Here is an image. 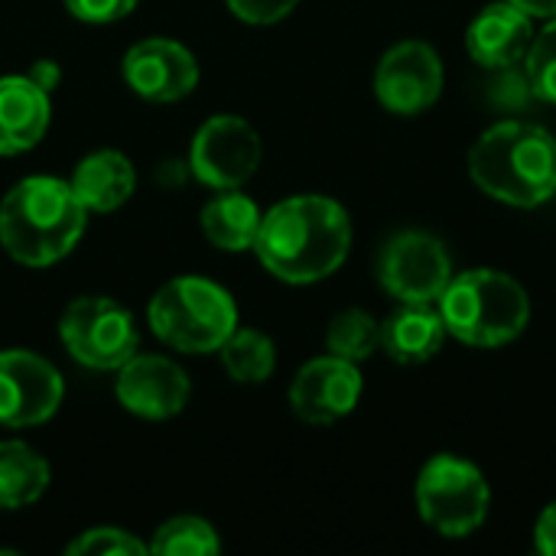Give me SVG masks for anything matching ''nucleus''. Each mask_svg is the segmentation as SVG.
<instances>
[{
    "label": "nucleus",
    "instance_id": "nucleus-1",
    "mask_svg": "<svg viewBox=\"0 0 556 556\" xmlns=\"http://www.w3.org/2000/svg\"><path fill=\"white\" fill-rule=\"evenodd\" d=\"M352 248V218L329 195H293L261 215L254 238L257 261L283 283L332 277Z\"/></svg>",
    "mask_w": 556,
    "mask_h": 556
},
{
    "label": "nucleus",
    "instance_id": "nucleus-2",
    "mask_svg": "<svg viewBox=\"0 0 556 556\" xmlns=\"http://www.w3.org/2000/svg\"><path fill=\"white\" fill-rule=\"evenodd\" d=\"M88 208L68 179L26 176L0 202V244L26 267L62 261L85 235Z\"/></svg>",
    "mask_w": 556,
    "mask_h": 556
},
{
    "label": "nucleus",
    "instance_id": "nucleus-3",
    "mask_svg": "<svg viewBox=\"0 0 556 556\" xmlns=\"http://www.w3.org/2000/svg\"><path fill=\"white\" fill-rule=\"evenodd\" d=\"M472 182L515 208H538L556 195V137L531 121H502L469 150Z\"/></svg>",
    "mask_w": 556,
    "mask_h": 556
},
{
    "label": "nucleus",
    "instance_id": "nucleus-4",
    "mask_svg": "<svg viewBox=\"0 0 556 556\" xmlns=\"http://www.w3.org/2000/svg\"><path fill=\"white\" fill-rule=\"evenodd\" d=\"M437 306L446 323V332L472 349L508 345L531 323V300L525 287L492 267L453 277Z\"/></svg>",
    "mask_w": 556,
    "mask_h": 556
},
{
    "label": "nucleus",
    "instance_id": "nucleus-5",
    "mask_svg": "<svg viewBox=\"0 0 556 556\" xmlns=\"http://www.w3.org/2000/svg\"><path fill=\"white\" fill-rule=\"evenodd\" d=\"M147 323L169 349L182 355H208L238 329V306L225 287L205 277H176L150 300Z\"/></svg>",
    "mask_w": 556,
    "mask_h": 556
},
{
    "label": "nucleus",
    "instance_id": "nucleus-6",
    "mask_svg": "<svg viewBox=\"0 0 556 556\" xmlns=\"http://www.w3.org/2000/svg\"><path fill=\"white\" fill-rule=\"evenodd\" d=\"M417 511L427 528L443 538L476 534L492 505V489L485 472L453 453L433 456L417 476Z\"/></svg>",
    "mask_w": 556,
    "mask_h": 556
},
{
    "label": "nucleus",
    "instance_id": "nucleus-7",
    "mask_svg": "<svg viewBox=\"0 0 556 556\" xmlns=\"http://www.w3.org/2000/svg\"><path fill=\"white\" fill-rule=\"evenodd\" d=\"M59 336L65 352L94 371H117L140 345L130 309L111 296H81L68 303L59 319Z\"/></svg>",
    "mask_w": 556,
    "mask_h": 556
},
{
    "label": "nucleus",
    "instance_id": "nucleus-8",
    "mask_svg": "<svg viewBox=\"0 0 556 556\" xmlns=\"http://www.w3.org/2000/svg\"><path fill=\"white\" fill-rule=\"evenodd\" d=\"M378 280L397 303H437L453 280V261L437 235L397 231L381 248Z\"/></svg>",
    "mask_w": 556,
    "mask_h": 556
},
{
    "label": "nucleus",
    "instance_id": "nucleus-9",
    "mask_svg": "<svg viewBox=\"0 0 556 556\" xmlns=\"http://www.w3.org/2000/svg\"><path fill=\"white\" fill-rule=\"evenodd\" d=\"M261 134L238 114L208 117L189 150V166L202 186L241 189L261 166Z\"/></svg>",
    "mask_w": 556,
    "mask_h": 556
},
{
    "label": "nucleus",
    "instance_id": "nucleus-10",
    "mask_svg": "<svg viewBox=\"0 0 556 556\" xmlns=\"http://www.w3.org/2000/svg\"><path fill=\"white\" fill-rule=\"evenodd\" d=\"M65 384L52 362L36 352H0V427H39L62 407Z\"/></svg>",
    "mask_w": 556,
    "mask_h": 556
},
{
    "label": "nucleus",
    "instance_id": "nucleus-11",
    "mask_svg": "<svg viewBox=\"0 0 556 556\" xmlns=\"http://www.w3.org/2000/svg\"><path fill=\"white\" fill-rule=\"evenodd\" d=\"M443 91V62L424 39L391 46L375 72V94L391 114H420Z\"/></svg>",
    "mask_w": 556,
    "mask_h": 556
},
{
    "label": "nucleus",
    "instance_id": "nucleus-12",
    "mask_svg": "<svg viewBox=\"0 0 556 556\" xmlns=\"http://www.w3.org/2000/svg\"><path fill=\"white\" fill-rule=\"evenodd\" d=\"M362 371L355 362L323 355L306 362L290 384V407L309 427H329L349 417L362 397Z\"/></svg>",
    "mask_w": 556,
    "mask_h": 556
},
{
    "label": "nucleus",
    "instance_id": "nucleus-13",
    "mask_svg": "<svg viewBox=\"0 0 556 556\" xmlns=\"http://www.w3.org/2000/svg\"><path fill=\"white\" fill-rule=\"evenodd\" d=\"M121 72L134 94L156 101V104L186 98L199 81L195 55L182 42L166 39V36H153V39L130 46L121 62Z\"/></svg>",
    "mask_w": 556,
    "mask_h": 556
},
{
    "label": "nucleus",
    "instance_id": "nucleus-14",
    "mask_svg": "<svg viewBox=\"0 0 556 556\" xmlns=\"http://www.w3.org/2000/svg\"><path fill=\"white\" fill-rule=\"evenodd\" d=\"M189 375L163 355H130L117 368L114 394L143 420H169L189 404Z\"/></svg>",
    "mask_w": 556,
    "mask_h": 556
},
{
    "label": "nucleus",
    "instance_id": "nucleus-15",
    "mask_svg": "<svg viewBox=\"0 0 556 556\" xmlns=\"http://www.w3.org/2000/svg\"><path fill=\"white\" fill-rule=\"evenodd\" d=\"M531 20L534 16H528L511 0H498L479 10L466 29V49L472 62H479L482 68H498V72L511 68L515 62H525L528 46L534 39Z\"/></svg>",
    "mask_w": 556,
    "mask_h": 556
},
{
    "label": "nucleus",
    "instance_id": "nucleus-16",
    "mask_svg": "<svg viewBox=\"0 0 556 556\" xmlns=\"http://www.w3.org/2000/svg\"><path fill=\"white\" fill-rule=\"evenodd\" d=\"M49 91H42L29 75L0 78V156L33 150L49 130Z\"/></svg>",
    "mask_w": 556,
    "mask_h": 556
},
{
    "label": "nucleus",
    "instance_id": "nucleus-17",
    "mask_svg": "<svg viewBox=\"0 0 556 556\" xmlns=\"http://www.w3.org/2000/svg\"><path fill=\"white\" fill-rule=\"evenodd\" d=\"M446 323L437 303H401L381 323V349L397 365H424L430 362L446 342Z\"/></svg>",
    "mask_w": 556,
    "mask_h": 556
},
{
    "label": "nucleus",
    "instance_id": "nucleus-18",
    "mask_svg": "<svg viewBox=\"0 0 556 556\" xmlns=\"http://www.w3.org/2000/svg\"><path fill=\"white\" fill-rule=\"evenodd\" d=\"M68 186L75 189L78 202L88 212H114L134 195L137 173H134V163L124 153L94 150L72 169Z\"/></svg>",
    "mask_w": 556,
    "mask_h": 556
},
{
    "label": "nucleus",
    "instance_id": "nucleus-19",
    "mask_svg": "<svg viewBox=\"0 0 556 556\" xmlns=\"http://www.w3.org/2000/svg\"><path fill=\"white\" fill-rule=\"evenodd\" d=\"M199 225L218 251H248L261 228V208L238 189H218V195L202 205Z\"/></svg>",
    "mask_w": 556,
    "mask_h": 556
},
{
    "label": "nucleus",
    "instance_id": "nucleus-20",
    "mask_svg": "<svg viewBox=\"0 0 556 556\" xmlns=\"http://www.w3.org/2000/svg\"><path fill=\"white\" fill-rule=\"evenodd\" d=\"M49 489V463L20 440H0V508L20 511Z\"/></svg>",
    "mask_w": 556,
    "mask_h": 556
},
{
    "label": "nucleus",
    "instance_id": "nucleus-21",
    "mask_svg": "<svg viewBox=\"0 0 556 556\" xmlns=\"http://www.w3.org/2000/svg\"><path fill=\"white\" fill-rule=\"evenodd\" d=\"M218 355H222L228 378H235L241 384H261L277 368V349H274L270 336H264L257 329H235L225 339V345L218 349Z\"/></svg>",
    "mask_w": 556,
    "mask_h": 556
},
{
    "label": "nucleus",
    "instance_id": "nucleus-22",
    "mask_svg": "<svg viewBox=\"0 0 556 556\" xmlns=\"http://www.w3.org/2000/svg\"><path fill=\"white\" fill-rule=\"evenodd\" d=\"M326 349L329 355H339L358 365L371 358L375 349H381V323L365 309H345L329 323Z\"/></svg>",
    "mask_w": 556,
    "mask_h": 556
},
{
    "label": "nucleus",
    "instance_id": "nucleus-23",
    "mask_svg": "<svg viewBox=\"0 0 556 556\" xmlns=\"http://www.w3.org/2000/svg\"><path fill=\"white\" fill-rule=\"evenodd\" d=\"M147 547L150 554L163 556H215L222 551V541L208 521L182 515V518H169L166 525H160Z\"/></svg>",
    "mask_w": 556,
    "mask_h": 556
},
{
    "label": "nucleus",
    "instance_id": "nucleus-24",
    "mask_svg": "<svg viewBox=\"0 0 556 556\" xmlns=\"http://www.w3.org/2000/svg\"><path fill=\"white\" fill-rule=\"evenodd\" d=\"M528 91L547 104H556V16L531 39L525 55Z\"/></svg>",
    "mask_w": 556,
    "mask_h": 556
},
{
    "label": "nucleus",
    "instance_id": "nucleus-25",
    "mask_svg": "<svg viewBox=\"0 0 556 556\" xmlns=\"http://www.w3.org/2000/svg\"><path fill=\"white\" fill-rule=\"evenodd\" d=\"M68 556H143L150 554L147 544H140L130 531L121 528H91L81 538H75L68 547Z\"/></svg>",
    "mask_w": 556,
    "mask_h": 556
},
{
    "label": "nucleus",
    "instance_id": "nucleus-26",
    "mask_svg": "<svg viewBox=\"0 0 556 556\" xmlns=\"http://www.w3.org/2000/svg\"><path fill=\"white\" fill-rule=\"evenodd\" d=\"M140 0H65V10L85 23H117L134 13Z\"/></svg>",
    "mask_w": 556,
    "mask_h": 556
},
{
    "label": "nucleus",
    "instance_id": "nucleus-27",
    "mask_svg": "<svg viewBox=\"0 0 556 556\" xmlns=\"http://www.w3.org/2000/svg\"><path fill=\"white\" fill-rule=\"evenodd\" d=\"M225 3H228V10H231L238 20H244V23L270 26V23L290 16L293 7H296L300 0H225Z\"/></svg>",
    "mask_w": 556,
    "mask_h": 556
},
{
    "label": "nucleus",
    "instance_id": "nucleus-28",
    "mask_svg": "<svg viewBox=\"0 0 556 556\" xmlns=\"http://www.w3.org/2000/svg\"><path fill=\"white\" fill-rule=\"evenodd\" d=\"M534 547L541 554L556 556V502L547 505L538 518V528H534Z\"/></svg>",
    "mask_w": 556,
    "mask_h": 556
},
{
    "label": "nucleus",
    "instance_id": "nucleus-29",
    "mask_svg": "<svg viewBox=\"0 0 556 556\" xmlns=\"http://www.w3.org/2000/svg\"><path fill=\"white\" fill-rule=\"evenodd\" d=\"M26 75H29L42 91H52V88L59 85V65H55V62H49V59H39Z\"/></svg>",
    "mask_w": 556,
    "mask_h": 556
},
{
    "label": "nucleus",
    "instance_id": "nucleus-30",
    "mask_svg": "<svg viewBox=\"0 0 556 556\" xmlns=\"http://www.w3.org/2000/svg\"><path fill=\"white\" fill-rule=\"evenodd\" d=\"M515 7H521L528 16H538V20H554L556 16V0H511Z\"/></svg>",
    "mask_w": 556,
    "mask_h": 556
}]
</instances>
